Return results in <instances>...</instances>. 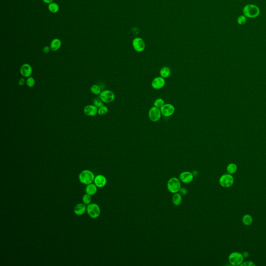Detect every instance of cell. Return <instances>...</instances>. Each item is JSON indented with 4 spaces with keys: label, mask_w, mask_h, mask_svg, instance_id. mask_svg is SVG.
Masks as SVG:
<instances>
[{
    "label": "cell",
    "mask_w": 266,
    "mask_h": 266,
    "mask_svg": "<svg viewBox=\"0 0 266 266\" xmlns=\"http://www.w3.org/2000/svg\"><path fill=\"white\" fill-rule=\"evenodd\" d=\"M243 13L246 18H255L260 15V8L256 5L247 4L243 8Z\"/></svg>",
    "instance_id": "6da1fadb"
},
{
    "label": "cell",
    "mask_w": 266,
    "mask_h": 266,
    "mask_svg": "<svg viewBox=\"0 0 266 266\" xmlns=\"http://www.w3.org/2000/svg\"><path fill=\"white\" fill-rule=\"evenodd\" d=\"M167 188L170 193H177L181 188V183L180 179L176 177H172L167 182Z\"/></svg>",
    "instance_id": "7a4b0ae2"
},
{
    "label": "cell",
    "mask_w": 266,
    "mask_h": 266,
    "mask_svg": "<svg viewBox=\"0 0 266 266\" xmlns=\"http://www.w3.org/2000/svg\"><path fill=\"white\" fill-rule=\"evenodd\" d=\"M244 257L243 254L237 252L231 253L228 257V261L232 266H240L241 264L244 262Z\"/></svg>",
    "instance_id": "3957f363"
},
{
    "label": "cell",
    "mask_w": 266,
    "mask_h": 266,
    "mask_svg": "<svg viewBox=\"0 0 266 266\" xmlns=\"http://www.w3.org/2000/svg\"><path fill=\"white\" fill-rule=\"evenodd\" d=\"M95 176L94 174L89 170H83L79 175L80 182L83 184H91L94 181Z\"/></svg>",
    "instance_id": "277c9868"
},
{
    "label": "cell",
    "mask_w": 266,
    "mask_h": 266,
    "mask_svg": "<svg viewBox=\"0 0 266 266\" xmlns=\"http://www.w3.org/2000/svg\"><path fill=\"white\" fill-rule=\"evenodd\" d=\"M234 179L232 175L230 174H225L220 177L219 185L224 188H229L234 184Z\"/></svg>",
    "instance_id": "5b68a950"
},
{
    "label": "cell",
    "mask_w": 266,
    "mask_h": 266,
    "mask_svg": "<svg viewBox=\"0 0 266 266\" xmlns=\"http://www.w3.org/2000/svg\"><path fill=\"white\" fill-rule=\"evenodd\" d=\"M115 94L110 90H105L101 92L99 98L104 103H111L115 99Z\"/></svg>",
    "instance_id": "8992f818"
},
{
    "label": "cell",
    "mask_w": 266,
    "mask_h": 266,
    "mask_svg": "<svg viewBox=\"0 0 266 266\" xmlns=\"http://www.w3.org/2000/svg\"><path fill=\"white\" fill-rule=\"evenodd\" d=\"M87 211L90 217L97 218L101 214V209L97 204L92 203L88 204L87 207Z\"/></svg>",
    "instance_id": "52a82bcc"
},
{
    "label": "cell",
    "mask_w": 266,
    "mask_h": 266,
    "mask_svg": "<svg viewBox=\"0 0 266 266\" xmlns=\"http://www.w3.org/2000/svg\"><path fill=\"white\" fill-rule=\"evenodd\" d=\"M149 119L152 122H158L161 117L162 113L160 108L153 106L150 109L148 113Z\"/></svg>",
    "instance_id": "ba28073f"
},
{
    "label": "cell",
    "mask_w": 266,
    "mask_h": 266,
    "mask_svg": "<svg viewBox=\"0 0 266 266\" xmlns=\"http://www.w3.org/2000/svg\"><path fill=\"white\" fill-rule=\"evenodd\" d=\"M162 116L165 117H170L173 116L175 113V107L170 103H165L161 108H160Z\"/></svg>",
    "instance_id": "9c48e42d"
},
{
    "label": "cell",
    "mask_w": 266,
    "mask_h": 266,
    "mask_svg": "<svg viewBox=\"0 0 266 266\" xmlns=\"http://www.w3.org/2000/svg\"><path fill=\"white\" fill-rule=\"evenodd\" d=\"M179 178L181 182L185 184H189L193 181L194 175L191 172L185 171L180 174Z\"/></svg>",
    "instance_id": "30bf717a"
},
{
    "label": "cell",
    "mask_w": 266,
    "mask_h": 266,
    "mask_svg": "<svg viewBox=\"0 0 266 266\" xmlns=\"http://www.w3.org/2000/svg\"><path fill=\"white\" fill-rule=\"evenodd\" d=\"M165 85V80L161 76L156 77L151 82V86L155 90H160L164 87Z\"/></svg>",
    "instance_id": "8fae6325"
},
{
    "label": "cell",
    "mask_w": 266,
    "mask_h": 266,
    "mask_svg": "<svg viewBox=\"0 0 266 266\" xmlns=\"http://www.w3.org/2000/svg\"><path fill=\"white\" fill-rule=\"evenodd\" d=\"M133 45L134 50L137 52H142L145 49V43L142 39L137 38L133 40Z\"/></svg>",
    "instance_id": "7c38bea8"
},
{
    "label": "cell",
    "mask_w": 266,
    "mask_h": 266,
    "mask_svg": "<svg viewBox=\"0 0 266 266\" xmlns=\"http://www.w3.org/2000/svg\"><path fill=\"white\" fill-rule=\"evenodd\" d=\"M98 108L94 105H87L84 108V113L88 117H95L98 113Z\"/></svg>",
    "instance_id": "4fadbf2b"
},
{
    "label": "cell",
    "mask_w": 266,
    "mask_h": 266,
    "mask_svg": "<svg viewBox=\"0 0 266 266\" xmlns=\"http://www.w3.org/2000/svg\"><path fill=\"white\" fill-rule=\"evenodd\" d=\"M20 73L23 77L29 78L32 75V67L28 64H23L20 67Z\"/></svg>",
    "instance_id": "5bb4252c"
},
{
    "label": "cell",
    "mask_w": 266,
    "mask_h": 266,
    "mask_svg": "<svg viewBox=\"0 0 266 266\" xmlns=\"http://www.w3.org/2000/svg\"><path fill=\"white\" fill-rule=\"evenodd\" d=\"M95 184L96 186L99 188H102L105 187L107 184V179L104 176L102 175H97L95 178Z\"/></svg>",
    "instance_id": "9a60e30c"
},
{
    "label": "cell",
    "mask_w": 266,
    "mask_h": 266,
    "mask_svg": "<svg viewBox=\"0 0 266 266\" xmlns=\"http://www.w3.org/2000/svg\"><path fill=\"white\" fill-rule=\"evenodd\" d=\"M87 210V207L85 204H78L74 208V212L77 215H82L85 213Z\"/></svg>",
    "instance_id": "2e32d148"
},
{
    "label": "cell",
    "mask_w": 266,
    "mask_h": 266,
    "mask_svg": "<svg viewBox=\"0 0 266 266\" xmlns=\"http://www.w3.org/2000/svg\"><path fill=\"white\" fill-rule=\"evenodd\" d=\"M61 45V42L59 39H54L52 40L50 43V50L55 52L58 50L60 48Z\"/></svg>",
    "instance_id": "e0dca14e"
},
{
    "label": "cell",
    "mask_w": 266,
    "mask_h": 266,
    "mask_svg": "<svg viewBox=\"0 0 266 266\" xmlns=\"http://www.w3.org/2000/svg\"><path fill=\"white\" fill-rule=\"evenodd\" d=\"M172 202L175 206H179L182 202V195L179 192L174 193L172 197Z\"/></svg>",
    "instance_id": "ac0fdd59"
},
{
    "label": "cell",
    "mask_w": 266,
    "mask_h": 266,
    "mask_svg": "<svg viewBox=\"0 0 266 266\" xmlns=\"http://www.w3.org/2000/svg\"><path fill=\"white\" fill-rule=\"evenodd\" d=\"M170 74H171V70L169 67H163L160 70V76L164 79L169 78V76H170Z\"/></svg>",
    "instance_id": "d6986e66"
},
{
    "label": "cell",
    "mask_w": 266,
    "mask_h": 266,
    "mask_svg": "<svg viewBox=\"0 0 266 266\" xmlns=\"http://www.w3.org/2000/svg\"><path fill=\"white\" fill-rule=\"evenodd\" d=\"M242 222L244 225L246 226H251L253 222L252 216L249 214L244 215L242 217Z\"/></svg>",
    "instance_id": "ffe728a7"
},
{
    "label": "cell",
    "mask_w": 266,
    "mask_h": 266,
    "mask_svg": "<svg viewBox=\"0 0 266 266\" xmlns=\"http://www.w3.org/2000/svg\"><path fill=\"white\" fill-rule=\"evenodd\" d=\"M97 186L96 185L93 184H91L87 185L86 188V193L88 195L92 196L96 193L97 192Z\"/></svg>",
    "instance_id": "44dd1931"
},
{
    "label": "cell",
    "mask_w": 266,
    "mask_h": 266,
    "mask_svg": "<svg viewBox=\"0 0 266 266\" xmlns=\"http://www.w3.org/2000/svg\"><path fill=\"white\" fill-rule=\"evenodd\" d=\"M48 8H49V11H50V12L52 13H56L60 10V6L56 3L52 2V3H50V4H49Z\"/></svg>",
    "instance_id": "7402d4cb"
},
{
    "label": "cell",
    "mask_w": 266,
    "mask_h": 266,
    "mask_svg": "<svg viewBox=\"0 0 266 266\" xmlns=\"http://www.w3.org/2000/svg\"><path fill=\"white\" fill-rule=\"evenodd\" d=\"M226 170L228 173L232 175L233 174L236 173V172L237 171V165L234 163H230L227 166Z\"/></svg>",
    "instance_id": "603a6c76"
},
{
    "label": "cell",
    "mask_w": 266,
    "mask_h": 266,
    "mask_svg": "<svg viewBox=\"0 0 266 266\" xmlns=\"http://www.w3.org/2000/svg\"><path fill=\"white\" fill-rule=\"evenodd\" d=\"M90 90L93 94L96 95H99L102 92L101 87L98 85H96V84L92 85L91 87Z\"/></svg>",
    "instance_id": "cb8c5ba5"
},
{
    "label": "cell",
    "mask_w": 266,
    "mask_h": 266,
    "mask_svg": "<svg viewBox=\"0 0 266 266\" xmlns=\"http://www.w3.org/2000/svg\"><path fill=\"white\" fill-rule=\"evenodd\" d=\"M108 112V107L105 105H103L101 107L98 109V114H99L100 116H104L105 114H106Z\"/></svg>",
    "instance_id": "d4e9b609"
},
{
    "label": "cell",
    "mask_w": 266,
    "mask_h": 266,
    "mask_svg": "<svg viewBox=\"0 0 266 266\" xmlns=\"http://www.w3.org/2000/svg\"><path fill=\"white\" fill-rule=\"evenodd\" d=\"M26 83L27 86L29 87V88H32L35 85V79L32 76H30L29 78H27Z\"/></svg>",
    "instance_id": "484cf974"
},
{
    "label": "cell",
    "mask_w": 266,
    "mask_h": 266,
    "mask_svg": "<svg viewBox=\"0 0 266 266\" xmlns=\"http://www.w3.org/2000/svg\"><path fill=\"white\" fill-rule=\"evenodd\" d=\"M165 104L164 101L161 98H157L154 103V106L156 107L157 108H161L163 105Z\"/></svg>",
    "instance_id": "4316f807"
},
{
    "label": "cell",
    "mask_w": 266,
    "mask_h": 266,
    "mask_svg": "<svg viewBox=\"0 0 266 266\" xmlns=\"http://www.w3.org/2000/svg\"><path fill=\"white\" fill-rule=\"evenodd\" d=\"M91 195L87 194V193L85 194V195H84L83 198H82V201L85 205L90 204V203L91 202Z\"/></svg>",
    "instance_id": "83f0119b"
},
{
    "label": "cell",
    "mask_w": 266,
    "mask_h": 266,
    "mask_svg": "<svg viewBox=\"0 0 266 266\" xmlns=\"http://www.w3.org/2000/svg\"><path fill=\"white\" fill-rule=\"evenodd\" d=\"M246 18H247L244 15L239 16L237 18V23L240 25H244L246 23Z\"/></svg>",
    "instance_id": "f1b7e54d"
},
{
    "label": "cell",
    "mask_w": 266,
    "mask_h": 266,
    "mask_svg": "<svg viewBox=\"0 0 266 266\" xmlns=\"http://www.w3.org/2000/svg\"><path fill=\"white\" fill-rule=\"evenodd\" d=\"M94 105L97 107L98 108H100L103 105V102L100 98H96L94 100L93 102Z\"/></svg>",
    "instance_id": "f546056e"
},
{
    "label": "cell",
    "mask_w": 266,
    "mask_h": 266,
    "mask_svg": "<svg viewBox=\"0 0 266 266\" xmlns=\"http://www.w3.org/2000/svg\"><path fill=\"white\" fill-rule=\"evenodd\" d=\"M241 266H255L256 265L254 262L252 261H246L243 262L240 265Z\"/></svg>",
    "instance_id": "4dcf8cb0"
},
{
    "label": "cell",
    "mask_w": 266,
    "mask_h": 266,
    "mask_svg": "<svg viewBox=\"0 0 266 266\" xmlns=\"http://www.w3.org/2000/svg\"><path fill=\"white\" fill-rule=\"evenodd\" d=\"M178 192H179L180 195H182V196H185V195H187V189L185 188H181L180 189V191H179Z\"/></svg>",
    "instance_id": "1f68e13d"
},
{
    "label": "cell",
    "mask_w": 266,
    "mask_h": 266,
    "mask_svg": "<svg viewBox=\"0 0 266 266\" xmlns=\"http://www.w3.org/2000/svg\"><path fill=\"white\" fill-rule=\"evenodd\" d=\"M25 83H26V81L23 78H20V79L19 80L18 84L20 86H22L23 85H24Z\"/></svg>",
    "instance_id": "d6a6232c"
},
{
    "label": "cell",
    "mask_w": 266,
    "mask_h": 266,
    "mask_svg": "<svg viewBox=\"0 0 266 266\" xmlns=\"http://www.w3.org/2000/svg\"><path fill=\"white\" fill-rule=\"evenodd\" d=\"M50 47H49V46H45V47L43 48V51L44 52V53L47 54L49 53L50 51Z\"/></svg>",
    "instance_id": "836d02e7"
},
{
    "label": "cell",
    "mask_w": 266,
    "mask_h": 266,
    "mask_svg": "<svg viewBox=\"0 0 266 266\" xmlns=\"http://www.w3.org/2000/svg\"><path fill=\"white\" fill-rule=\"evenodd\" d=\"M43 1L44 2V3L50 4V3L53 2V0H43Z\"/></svg>",
    "instance_id": "e575fe53"
},
{
    "label": "cell",
    "mask_w": 266,
    "mask_h": 266,
    "mask_svg": "<svg viewBox=\"0 0 266 266\" xmlns=\"http://www.w3.org/2000/svg\"><path fill=\"white\" fill-rule=\"evenodd\" d=\"M243 254V255L244 257H245V258H246V257H248V256H249V254H248V253L247 252H244L243 253V254Z\"/></svg>",
    "instance_id": "d590c367"
}]
</instances>
